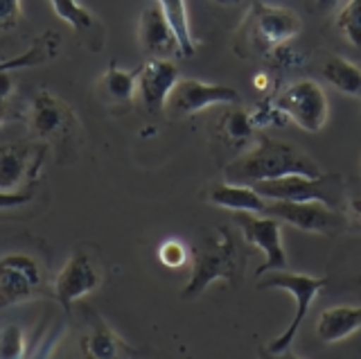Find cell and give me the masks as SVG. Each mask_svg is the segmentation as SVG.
<instances>
[{
	"label": "cell",
	"mask_w": 361,
	"mask_h": 359,
	"mask_svg": "<svg viewBox=\"0 0 361 359\" xmlns=\"http://www.w3.org/2000/svg\"><path fill=\"white\" fill-rule=\"evenodd\" d=\"M289 174L321 176L325 172L298 145L269 136H255V140L246 150H242L224 167L226 181L244 185H255L259 181H271V178Z\"/></svg>",
	"instance_id": "obj_1"
},
{
	"label": "cell",
	"mask_w": 361,
	"mask_h": 359,
	"mask_svg": "<svg viewBox=\"0 0 361 359\" xmlns=\"http://www.w3.org/2000/svg\"><path fill=\"white\" fill-rule=\"evenodd\" d=\"M192 272L188 285L180 289V298L195 300L217 280L240 285L246 267V253L235 242L228 226L201 229L190 249Z\"/></svg>",
	"instance_id": "obj_2"
},
{
	"label": "cell",
	"mask_w": 361,
	"mask_h": 359,
	"mask_svg": "<svg viewBox=\"0 0 361 359\" xmlns=\"http://www.w3.org/2000/svg\"><path fill=\"white\" fill-rule=\"evenodd\" d=\"M300 30L302 20L293 9L255 0L235 32L233 48L240 57H271L278 48L296 39Z\"/></svg>",
	"instance_id": "obj_3"
},
{
	"label": "cell",
	"mask_w": 361,
	"mask_h": 359,
	"mask_svg": "<svg viewBox=\"0 0 361 359\" xmlns=\"http://www.w3.org/2000/svg\"><path fill=\"white\" fill-rule=\"evenodd\" d=\"M325 287H327V276L296 274V272H287V269H282V272H269L264 276H259L257 289H262V291L264 289H282V291H287V294H291L293 300H296V312H293V319L287 325V330L267 346L271 353L289 351L293 339H296L298 330H300L302 321L307 319L312 303L316 300V296H319Z\"/></svg>",
	"instance_id": "obj_4"
},
{
	"label": "cell",
	"mask_w": 361,
	"mask_h": 359,
	"mask_svg": "<svg viewBox=\"0 0 361 359\" xmlns=\"http://www.w3.org/2000/svg\"><path fill=\"white\" fill-rule=\"evenodd\" d=\"M27 125L39 140L52 145H68L82 131V122H79L75 109L48 88H41L32 97Z\"/></svg>",
	"instance_id": "obj_5"
},
{
	"label": "cell",
	"mask_w": 361,
	"mask_h": 359,
	"mask_svg": "<svg viewBox=\"0 0 361 359\" xmlns=\"http://www.w3.org/2000/svg\"><path fill=\"white\" fill-rule=\"evenodd\" d=\"M267 201H323L336 208L341 201L343 178L338 174H289L253 185Z\"/></svg>",
	"instance_id": "obj_6"
},
{
	"label": "cell",
	"mask_w": 361,
	"mask_h": 359,
	"mask_svg": "<svg viewBox=\"0 0 361 359\" xmlns=\"http://www.w3.org/2000/svg\"><path fill=\"white\" fill-rule=\"evenodd\" d=\"M262 215L314 235H334L348 226L343 212L323 201H267Z\"/></svg>",
	"instance_id": "obj_7"
},
{
	"label": "cell",
	"mask_w": 361,
	"mask_h": 359,
	"mask_svg": "<svg viewBox=\"0 0 361 359\" xmlns=\"http://www.w3.org/2000/svg\"><path fill=\"white\" fill-rule=\"evenodd\" d=\"M276 104L287 116V120L310 133H319L330 114L323 86L314 80H298L289 84L285 91L278 93Z\"/></svg>",
	"instance_id": "obj_8"
},
{
	"label": "cell",
	"mask_w": 361,
	"mask_h": 359,
	"mask_svg": "<svg viewBox=\"0 0 361 359\" xmlns=\"http://www.w3.org/2000/svg\"><path fill=\"white\" fill-rule=\"evenodd\" d=\"M235 224L242 231L244 242L264 253V262L259 264L255 276L287 269L289 260L285 244H282V221L269 215H257V212H235Z\"/></svg>",
	"instance_id": "obj_9"
},
{
	"label": "cell",
	"mask_w": 361,
	"mask_h": 359,
	"mask_svg": "<svg viewBox=\"0 0 361 359\" xmlns=\"http://www.w3.org/2000/svg\"><path fill=\"white\" fill-rule=\"evenodd\" d=\"M43 269L27 253L0 255V310L20 305L41 294Z\"/></svg>",
	"instance_id": "obj_10"
},
{
	"label": "cell",
	"mask_w": 361,
	"mask_h": 359,
	"mask_svg": "<svg viewBox=\"0 0 361 359\" xmlns=\"http://www.w3.org/2000/svg\"><path fill=\"white\" fill-rule=\"evenodd\" d=\"M242 104L240 91L226 84H208L201 80H190L180 77L176 82L174 91L169 93L165 111L172 116H197L210 107H235Z\"/></svg>",
	"instance_id": "obj_11"
},
{
	"label": "cell",
	"mask_w": 361,
	"mask_h": 359,
	"mask_svg": "<svg viewBox=\"0 0 361 359\" xmlns=\"http://www.w3.org/2000/svg\"><path fill=\"white\" fill-rule=\"evenodd\" d=\"M102 285V267L93 255L86 253L84 249H75L71 257L61 267V272L56 274L52 294L59 300V305L71 312V308L84 296L93 294Z\"/></svg>",
	"instance_id": "obj_12"
},
{
	"label": "cell",
	"mask_w": 361,
	"mask_h": 359,
	"mask_svg": "<svg viewBox=\"0 0 361 359\" xmlns=\"http://www.w3.org/2000/svg\"><path fill=\"white\" fill-rule=\"evenodd\" d=\"M43 152L45 145H32L25 140L0 145V190L16 193L23 183L34 181L43 161Z\"/></svg>",
	"instance_id": "obj_13"
},
{
	"label": "cell",
	"mask_w": 361,
	"mask_h": 359,
	"mask_svg": "<svg viewBox=\"0 0 361 359\" xmlns=\"http://www.w3.org/2000/svg\"><path fill=\"white\" fill-rule=\"evenodd\" d=\"M138 97L149 114H161L169 93L180 80L178 66L172 59H147L138 71Z\"/></svg>",
	"instance_id": "obj_14"
},
{
	"label": "cell",
	"mask_w": 361,
	"mask_h": 359,
	"mask_svg": "<svg viewBox=\"0 0 361 359\" xmlns=\"http://www.w3.org/2000/svg\"><path fill=\"white\" fill-rule=\"evenodd\" d=\"M138 43L142 52L149 59H172V57H183L180 54L178 39L174 35L172 25L165 18L163 9L156 3L147 5L140 18H138Z\"/></svg>",
	"instance_id": "obj_15"
},
{
	"label": "cell",
	"mask_w": 361,
	"mask_h": 359,
	"mask_svg": "<svg viewBox=\"0 0 361 359\" xmlns=\"http://www.w3.org/2000/svg\"><path fill=\"white\" fill-rule=\"evenodd\" d=\"M131 348L113 332L106 321L90 314V325L82 339V357L84 359H124Z\"/></svg>",
	"instance_id": "obj_16"
},
{
	"label": "cell",
	"mask_w": 361,
	"mask_h": 359,
	"mask_svg": "<svg viewBox=\"0 0 361 359\" xmlns=\"http://www.w3.org/2000/svg\"><path fill=\"white\" fill-rule=\"evenodd\" d=\"M361 330V305H332L319 314L316 336L323 343H338Z\"/></svg>",
	"instance_id": "obj_17"
},
{
	"label": "cell",
	"mask_w": 361,
	"mask_h": 359,
	"mask_svg": "<svg viewBox=\"0 0 361 359\" xmlns=\"http://www.w3.org/2000/svg\"><path fill=\"white\" fill-rule=\"evenodd\" d=\"M208 201L212 206L231 212H257V215H262L267 208V199L253 185L228 183V181L212 185L208 190Z\"/></svg>",
	"instance_id": "obj_18"
},
{
	"label": "cell",
	"mask_w": 361,
	"mask_h": 359,
	"mask_svg": "<svg viewBox=\"0 0 361 359\" xmlns=\"http://www.w3.org/2000/svg\"><path fill=\"white\" fill-rule=\"evenodd\" d=\"M97 93L104 104H131L138 95V73L124 71L113 61L99 77Z\"/></svg>",
	"instance_id": "obj_19"
},
{
	"label": "cell",
	"mask_w": 361,
	"mask_h": 359,
	"mask_svg": "<svg viewBox=\"0 0 361 359\" xmlns=\"http://www.w3.org/2000/svg\"><path fill=\"white\" fill-rule=\"evenodd\" d=\"M255 127L251 118H248V111H244L240 104L231 107L217 122V138L235 150H246L248 145L255 140Z\"/></svg>",
	"instance_id": "obj_20"
},
{
	"label": "cell",
	"mask_w": 361,
	"mask_h": 359,
	"mask_svg": "<svg viewBox=\"0 0 361 359\" xmlns=\"http://www.w3.org/2000/svg\"><path fill=\"white\" fill-rule=\"evenodd\" d=\"M56 52H59V35H56V32H48V35H43L34 41L23 54L0 61V73H5V71L14 73V71L34 68V66L48 63L56 57Z\"/></svg>",
	"instance_id": "obj_21"
},
{
	"label": "cell",
	"mask_w": 361,
	"mask_h": 359,
	"mask_svg": "<svg viewBox=\"0 0 361 359\" xmlns=\"http://www.w3.org/2000/svg\"><path fill=\"white\" fill-rule=\"evenodd\" d=\"M323 77L334 91L350 95V97H361V68L355 66L353 61H348L343 57H327L323 63Z\"/></svg>",
	"instance_id": "obj_22"
},
{
	"label": "cell",
	"mask_w": 361,
	"mask_h": 359,
	"mask_svg": "<svg viewBox=\"0 0 361 359\" xmlns=\"http://www.w3.org/2000/svg\"><path fill=\"white\" fill-rule=\"evenodd\" d=\"M154 3L163 9L165 18L169 20V25H172L174 35L178 39V46H180V54H183V57H192V54L197 52V41L192 37L185 0H154Z\"/></svg>",
	"instance_id": "obj_23"
},
{
	"label": "cell",
	"mask_w": 361,
	"mask_h": 359,
	"mask_svg": "<svg viewBox=\"0 0 361 359\" xmlns=\"http://www.w3.org/2000/svg\"><path fill=\"white\" fill-rule=\"evenodd\" d=\"M52 12L56 14V18L63 20V23L75 30L77 35H88L93 32L99 20L95 18V14L90 12L86 5H82L79 0H48Z\"/></svg>",
	"instance_id": "obj_24"
},
{
	"label": "cell",
	"mask_w": 361,
	"mask_h": 359,
	"mask_svg": "<svg viewBox=\"0 0 361 359\" xmlns=\"http://www.w3.org/2000/svg\"><path fill=\"white\" fill-rule=\"evenodd\" d=\"M336 30L350 46L361 50V0H345L336 14Z\"/></svg>",
	"instance_id": "obj_25"
},
{
	"label": "cell",
	"mask_w": 361,
	"mask_h": 359,
	"mask_svg": "<svg viewBox=\"0 0 361 359\" xmlns=\"http://www.w3.org/2000/svg\"><path fill=\"white\" fill-rule=\"evenodd\" d=\"M27 336L18 323H7L0 328V359H25Z\"/></svg>",
	"instance_id": "obj_26"
},
{
	"label": "cell",
	"mask_w": 361,
	"mask_h": 359,
	"mask_svg": "<svg viewBox=\"0 0 361 359\" xmlns=\"http://www.w3.org/2000/svg\"><path fill=\"white\" fill-rule=\"evenodd\" d=\"M248 118H251L253 127L257 131L269 129V127H282L287 122V116L280 111V107L276 104V99H264V102H257L251 111H248Z\"/></svg>",
	"instance_id": "obj_27"
},
{
	"label": "cell",
	"mask_w": 361,
	"mask_h": 359,
	"mask_svg": "<svg viewBox=\"0 0 361 359\" xmlns=\"http://www.w3.org/2000/svg\"><path fill=\"white\" fill-rule=\"evenodd\" d=\"M158 260L169 269H178L190 260V249L178 240H165L158 246Z\"/></svg>",
	"instance_id": "obj_28"
},
{
	"label": "cell",
	"mask_w": 361,
	"mask_h": 359,
	"mask_svg": "<svg viewBox=\"0 0 361 359\" xmlns=\"http://www.w3.org/2000/svg\"><path fill=\"white\" fill-rule=\"evenodd\" d=\"M20 20V0H0V32L14 30Z\"/></svg>",
	"instance_id": "obj_29"
},
{
	"label": "cell",
	"mask_w": 361,
	"mask_h": 359,
	"mask_svg": "<svg viewBox=\"0 0 361 359\" xmlns=\"http://www.w3.org/2000/svg\"><path fill=\"white\" fill-rule=\"evenodd\" d=\"M11 97H14V80H11V73L5 71L0 73V125L9 118Z\"/></svg>",
	"instance_id": "obj_30"
},
{
	"label": "cell",
	"mask_w": 361,
	"mask_h": 359,
	"mask_svg": "<svg viewBox=\"0 0 361 359\" xmlns=\"http://www.w3.org/2000/svg\"><path fill=\"white\" fill-rule=\"evenodd\" d=\"M30 199H32V193H27V190H16V193H3V190H0V210L25 206Z\"/></svg>",
	"instance_id": "obj_31"
},
{
	"label": "cell",
	"mask_w": 361,
	"mask_h": 359,
	"mask_svg": "<svg viewBox=\"0 0 361 359\" xmlns=\"http://www.w3.org/2000/svg\"><path fill=\"white\" fill-rule=\"evenodd\" d=\"M345 219H348L350 226L361 233V195H357V197H353V199L348 201Z\"/></svg>",
	"instance_id": "obj_32"
},
{
	"label": "cell",
	"mask_w": 361,
	"mask_h": 359,
	"mask_svg": "<svg viewBox=\"0 0 361 359\" xmlns=\"http://www.w3.org/2000/svg\"><path fill=\"white\" fill-rule=\"evenodd\" d=\"M314 14H330L341 5V0H305Z\"/></svg>",
	"instance_id": "obj_33"
},
{
	"label": "cell",
	"mask_w": 361,
	"mask_h": 359,
	"mask_svg": "<svg viewBox=\"0 0 361 359\" xmlns=\"http://www.w3.org/2000/svg\"><path fill=\"white\" fill-rule=\"evenodd\" d=\"M257 355H259V359H302L296 353H291V348H289V351H285V353H271L267 346H259Z\"/></svg>",
	"instance_id": "obj_34"
},
{
	"label": "cell",
	"mask_w": 361,
	"mask_h": 359,
	"mask_svg": "<svg viewBox=\"0 0 361 359\" xmlns=\"http://www.w3.org/2000/svg\"><path fill=\"white\" fill-rule=\"evenodd\" d=\"M267 75H262V73H259L257 77H255V88H257V91H264V88H267Z\"/></svg>",
	"instance_id": "obj_35"
},
{
	"label": "cell",
	"mask_w": 361,
	"mask_h": 359,
	"mask_svg": "<svg viewBox=\"0 0 361 359\" xmlns=\"http://www.w3.org/2000/svg\"><path fill=\"white\" fill-rule=\"evenodd\" d=\"M212 3L224 5V7H233V5H240V0H212Z\"/></svg>",
	"instance_id": "obj_36"
}]
</instances>
